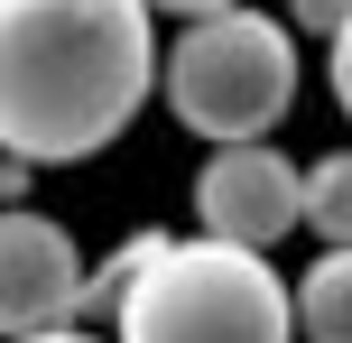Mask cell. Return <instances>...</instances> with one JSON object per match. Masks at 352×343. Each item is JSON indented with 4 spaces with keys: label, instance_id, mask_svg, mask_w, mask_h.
<instances>
[{
    "label": "cell",
    "instance_id": "10",
    "mask_svg": "<svg viewBox=\"0 0 352 343\" xmlns=\"http://www.w3.org/2000/svg\"><path fill=\"white\" fill-rule=\"evenodd\" d=\"M287 19H297V37H334L352 19V0H287Z\"/></svg>",
    "mask_w": 352,
    "mask_h": 343
},
{
    "label": "cell",
    "instance_id": "9",
    "mask_svg": "<svg viewBox=\"0 0 352 343\" xmlns=\"http://www.w3.org/2000/svg\"><path fill=\"white\" fill-rule=\"evenodd\" d=\"M324 84H334V111L352 121V19H343L334 37H324Z\"/></svg>",
    "mask_w": 352,
    "mask_h": 343
},
{
    "label": "cell",
    "instance_id": "5",
    "mask_svg": "<svg viewBox=\"0 0 352 343\" xmlns=\"http://www.w3.org/2000/svg\"><path fill=\"white\" fill-rule=\"evenodd\" d=\"M93 316V260L74 251V223L10 204L0 223V325L10 334H56Z\"/></svg>",
    "mask_w": 352,
    "mask_h": 343
},
{
    "label": "cell",
    "instance_id": "3",
    "mask_svg": "<svg viewBox=\"0 0 352 343\" xmlns=\"http://www.w3.org/2000/svg\"><path fill=\"white\" fill-rule=\"evenodd\" d=\"M121 343H297V288L278 278V260L223 232H176L158 269L111 307Z\"/></svg>",
    "mask_w": 352,
    "mask_h": 343
},
{
    "label": "cell",
    "instance_id": "6",
    "mask_svg": "<svg viewBox=\"0 0 352 343\" xmlns=\"http://www.w3.org/2000/svg\"><path fill=\"white\" fill-rule=\"evenodd\" d=\"M297 325L306 343H352V241H324L297 278Z\"/></svg>",
    "mask_w": 352,
    "mask_h": 343
},
{
    "label": "cell",
    "instance_id": "4",
    "mask_svg": "<svg viewBox=\"0 0 352 343\" xmlns=\"http://www.w3.org/2000/svg\"><path fill=\"white\" fill-rule=\"evenodd\" d=\"M195 223L250 251H278L287 232H306V167L278 158V140H232L195 167Z\"/></svg>",
    "mask_w": 352,
    "mask_h": 343
},
{
    "label": "cell",
    "instance_id": "2",
    "mask_svg": "<svg viewBox=\"0 0 352 343\" xmlns=\"http://www.w3.org/2000/svg\"><path fill=\"white\" fill-rule=\"evenodd\" d=\"M297 19H269L250 0L232 10H204L167 37V74L158 102L186 140L232 148V140H269V130L297 111Z\"/></svg>",
    "mask_w": 352,
    "mask_h": 343
},
{
    "label": "cell",
    "instance_id": "12",
    "mask_svg": "<svg viewBox=\"0 0 352 343\" xmlns=\"http://www.w3.org/2000/svg\"><path fill=\"white\" fill-rule=\"evenodd\" d=\"M158 10H176V19H204V10H232V0H158Z\"/></svg>",
    "mask_w": 352,
    "mask_h": 343
},
{
    "label": "cell",
    "instance_id": "8",
    "mask_svg": "<svg viewBox=\"0 0 352 343\" xmlns=\"http://www.w3.org/2000/svg\"><path fill=\"white\" fill-rule=\"evenodd\" d=\"M176 232H158V223H140V232H121L111 241V260H93V316H111L130 288H140L148 269H158V251H167Z\"/></svg>",
    "mask_w": 352,
    "mask_h": 343
},
{
    "label": "cell",
    "instance_id": "1",
    "mask_svg": "<svg viewBox=\"0 0 352 343\" xmlns=\"http://www.w3.org/2000/svg\"><path fill=\"white\" fill-rule=\"evenodd\" d=\"M158 0H0V140L84 167L158 102Z\"/></svg>",
    "mask_w": 352,
    "mask_h": 343
},
{
    "label": "cell",
    "instance_id": "11",
    "mask_svg": "<svg viewBox=\"0 0 352 343\" xmlns=\"http://www.w3.org/2000/svg\"><path fill=\"white\" fill-rule=\"evenodd\" d=\"M10 343H121V334H84V325H56V334H10Z\"/></svg>",
    "mask_w": 352,
    "mask_h": 343
},
{
    "label": "cell",
    "instance_id": "7",
    "mask_svg": "<svg viewBox=\"0 0 352 343\" xmlns=\"http://www.w3.org/2000/svg\"><path fill=\"white\" fill-rule=\"evenodd\" d=\"M306 232L316 241H352V148L306 158Z\"/></svg>",
    "mask_w": 352,
    "mask_h": 343
}]
</instances>
